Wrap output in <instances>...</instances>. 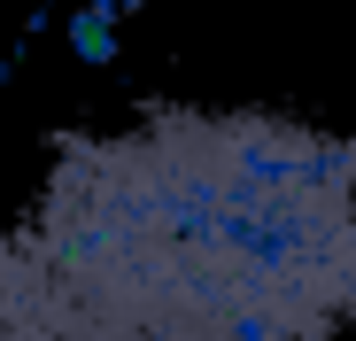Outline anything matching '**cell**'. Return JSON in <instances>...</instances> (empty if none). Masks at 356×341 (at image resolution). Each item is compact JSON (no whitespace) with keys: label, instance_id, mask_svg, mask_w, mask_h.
Masks as SVG:
<instances>
[{"label":"cell","instance_id":"6da1fadb","mask_svg":"<svg viewBox=\"0 0 356 341\" xmlns=\"http://www.w3.org/2000/svg\"><path fill=\"white\" fill-rule=\"evenodd\" d=\"M356 326V140L155 109L70 140L0 233V341H341Z\"/></svg>","mask_w":356,"mask_h":341},{"label":"cell","instance_id":"7a4b0ae2","mask_svg":"<svg viewBox=\"0 0 356 341\" xmlns=\"http://www.w3.org/2000/svg\"><path fill=\"white\" fill-rule=\"evenodd\" d=\"M116 24L124 16H108V8H86V0H70V54L86 70H108L116 63Z\"/></svg>","mask_w":356,"mask_h":341},{"label":"cell","instance_id":"3957f363","mask_svg":"<svg viewBox=\"0 0 356 341\" xmlns=\"http://www.w3.org/2000/svg\"><path fill=\"white\" fill-rule=\"evenodd\" d=\"M86 8H108V16H132L140 0H86Z\"/></svg>","mask_w":356,"mask_h":341}]
</instances>
